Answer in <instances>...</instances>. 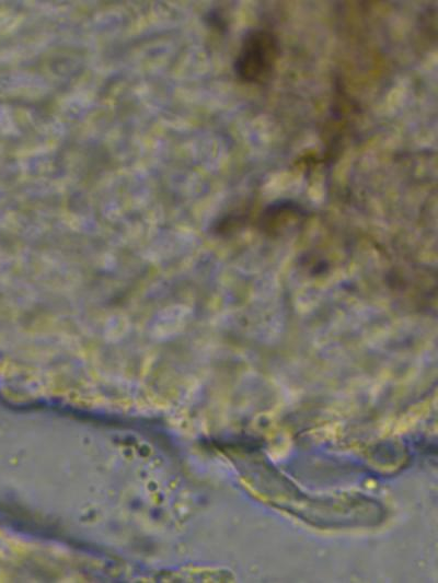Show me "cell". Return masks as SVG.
Listing matches in <instances>:
<instances>
[{
	"label": "cell",
	"mask_w": 438,
	"mask_h": 583,
	"mask_svg": "<svg viewBox=\"0 0 438 583\" xmlns=\"http://www.w3.org/2000/svg\"><path fill=\"white\" fill-rule=\"evenodd\" d=\"M279 55V39L272 31L263 27L249 30L233 61L234 74L243 83L264 84L275 72Z\"/></svg>",
	"instance_id": "1"
}]
</instances>
